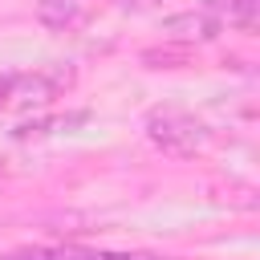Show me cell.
I'll return each mask as SVG.
<instances>
[{"mask_svg": "<svg viewBox=\"0 0 260 260\" xmlns=\"http://www.w3.org/2000/svg\"><path fill=\"white\" fill-rule=\"evenodd\" d=\"M93 16V0H37V20L53 32H73Z\"/></svg>", "mask_w": 260, "mask_h": 260, "instance_id": "277c9868", "label": "cell"}, {"mask_svg": "<svg viewBox=\"0 0 260 260\" xmlns=\"http://www.w3.org/2000/svg\"><path fill=\"white\" fill-rule=\"evenodd\" d=\"M122 8H146V4H154V0H118Z\"/></svg>", "mask_w": 260, "mask_h": 260, "instance_id": "9c48e42d", "label": "cell"}, {"mask_svg": "<svg viewBox=\"0 0 260 260\" xmlns=\"http://www.w3.org/2000/svg\"><path fill=\"white\" fill-rule=\"evenodd\" d=\"M69 85H73V69L69 65H45V69H32V73H12L0 110H45Z\"/></svg>", "mask_w": 260, "mask_h": 260, "instance_id": "7a4b0ae2", "label": "cell"}, {"mask_svg": "<svg viewBox=\"0 0 260 260\" xmlns=\"http://www.w3.org/2000/svg\"><path fill=\"white\" fill-rule=\"evenodd\" d=\"M0 175H4V158H0Z\"/></svg>", "mask_w": 260, "mask_h": 260, "instance_id": "30bf717a", "label": "cell"}, {"mask_svg": "<svg viewBox=\"0 0 260 260\" xmlns=\"http://www.w3.org/2000/svg\"><path fill=\"white\" fill-rule=\"evenodd\" d=\"M223 28L207 8H191V12H175L162 20V37L175 45H195V41H215Z\"/></svg>", "mask_w": 260, "mask_h": 260, "instance_id": "3957f363", "label": "cell"}, {"mask_svg": "<svg viewBox=\"0 0 260 260\" xmlns=\"http://www.w3.org/2000/svg\"><path fill=\"white\" fill-rule=\"evenodd\" d=\"M69 252L73 248H20V252H12L4 260H69Z\"/></svg>", "mask_w": 260, "mask_h": 260, "instance_id": "ba28073f", "label": "cell"}, {"mask_svg": "<svg viewBox=\"0 0 260 260\" xmlns=\"http://www.w3.org/2000/svg\"><path fill=\"white\" fill-rule=\"evenodd\" d=\"M203 8L219 20V28L228 24L240 32H256V24H260V0H207Z\"/></svg>", "mask_w": 260, "mask_h": 260, "instance_id": "5b68a950", "label": "cell"}, {"mask_svg": "<svg viewBox=\"0 0 260 260\" xmlns=\"http://www.w3.org/2000/svg\"><path fill=\"white\" fill-rule=\"evenodd\" d=\"M191 61V45H162V49H142V65L146 69H175Z\"/></svg>", "mask_w": 260, "mask_h": 260, "instance_id": "8992f818", "label": "cell"}, {"mask_svg": "<svg viewBox=\"0 0 260 260\" xmlns=\"http://www.w3.org/2000/svg\"><path fill=\"white\" fill-rule=\"evenodd\" d=\"M69 260H167L158 252H93V248H73Z\"/></svg>", "mask_w": 260, "mask_h": 260, "instance_id": "52a82bcc", "label": "cell"}, {"mask_svg": "<svg viewBox=\"0 0 260 260\" xmlns=\"http://www.w3.org/2000/svg\"><path fill=\"white\" fill-rule=\"evenodd\" d=\"M142 130H146V138H150L162 154H171V158H195V154L207 146V138H211V130H207L191 110L171 106V102L150 106L146 118H142Z\"/></svg>", "mask_w": 260, "mask_h": 260, "instance_id": "6da1fadb", "label": "cell"}]
</instances>
